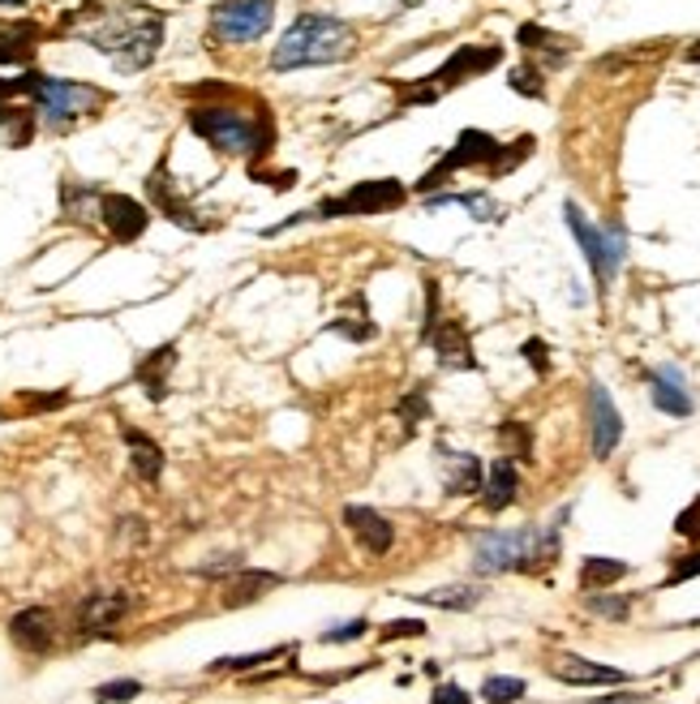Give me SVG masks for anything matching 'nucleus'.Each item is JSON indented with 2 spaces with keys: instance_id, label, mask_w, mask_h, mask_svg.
Listing matches in <instances>:
<instances>
[{
  "instance_id": "nucleus-1",
  "label": "nucleus",
  "mask_w": 700,
  "mask_h": 704,
  "mask_svg": "<svg viewBox=\"0 0 700 704\" xmlns=\"http://www.w3.org/2000/svg\"><path fill=\"white\" fill-rule=\"evenodd\" d=\"M163 9L151 4H99L86 0L65 13V31H74L86 47L104 52L120 74H142L163 47Z\"/></svg>"
},
{
  "instance_id": "nucleus-2",
  "label": "nucleus",
  "mask_w": 700,
  "mask_h": 704,
  "mask_svg": "<svg viewBox=\"0 0 700 704\" xmlns=\"http://www.w3.org/2000/svg\"><path fill=\"white\" fill-rule=\"evenodd\" d=\"M185 125L220 156L250 159V168H258V159H267L275 151V117L267 108H258L250 117V113H236L229 104H198L185 113Z\"/></svg>"
},
{
  "instance_id": "nucleus-3",
  "label": "nucleus",
  "mask_w": 700,
  "mask_h": 704,
  "mask_svg": "<svg viewBox=\"0 0 700 704\" xmlns=\"http://www.w3.org/2000/svg\"><path fill=\"white\" fill-rule=\"evenodd\" d=\"M533 147H538V138L533 134H520L516 142H499L495 134H486V129H460V138H456V147L447 151V156L438 159L434 168H429L426 177L413 185V194H438L456 172H465V168H486V177L490 181H499L507 172H516L524 159L533 156Z\"/></svg>"
},
{
  "instance_id": "nucleus-4",
  "label": "nucleus",
  "mask_w": 700,
  "mask_h": 704,
  "mask_svg": "<svg viewBox=\"0 0 700 704\" xmlns=\"http://www.w3.org/2000/svg\"><path fill=\"white\" fill-rule=\"evenodd\" d=\"M357 52V31L336 13H301L279 43L272 47V70H310V65H340Z\"/></svg>"
},
{
  "instance_id": "nucleus-5",
  "label": "nucleus",
  "mask_w": 700,
  "mask_h": 704,
  "mask_svg": "<svg viewBox=\"0 0 700 704\" xmlns=\"http://www.w3.org/2000/svg\"><path fill=\"white\" fill-rule=\"evenodd\" d=\"M499 65H503V43H460L434 74H426V78L413 82V86H404L400 113L438 104L447 90H456V86H465V82L481 78V74H490V70H499Z\"/></svg>"
},
{
  "instance_id": "nucleus-6",
  "label": "nucleus",
  "mask_w": 700,
  "mask_h": 704,
  "mask_svg": "<svg viewBox=\"0 0 700 704\" xmlns=\"http://www.w3.org/2000/svg\"><path fill=\"white\" fill-rule=\"evenodd\" d=\"M31 104H35V113H40L43 129L65 134V129H74L78 120L95 117L104 104H113V90H104V86H95V82L40 74L35 90H31Z\"/></svg>"
},
{
  "instance_id": "nucleus-7",
  "label": "nucleus",
  "mask_w": 700,
  "mask_h": 704,
  "mask_svg": "<svg viewBox=\"0 0 700 704\" xmlns=\"http://www.w3.org/2000/svg\"><path fill=\"white\" fill-rule=\"evenodd\" d=\"M409 202V185H400L395 177H374V181H357L340 198H322L310 220H361V215H388Z\"/></svg>"
},
{
  "instance_id": "nucleus-8",
  "label": "nucleus",
  "mask_w": 700,
  "mask_h": 704,
  "mask_svg": "<svg viewBox=\"0 0 700 704\" xmlns=\"http://www.w3.org/2000/svg\"><path fill=\"white\" fill-rule=\"evenodd\" d=\"M275 26V0H220L211 9V40L254 43Z\"/></svg>"
},
{
  "instance_id": "nucleus-9",
  "label": "nucleus",
  "mask_w": 700,
  "mask_h": 704,
  "mask_svg": "<svg viewBox=\"0 0 700 704\" xmlns=\"http://www.w3.org/2000/svg\"><path fill=\"white\" fill-rule=\"evenodd\" d=\"M529 542H533V529H490V533H481L477 546H473V572L477 576L520 572Z\"/></svg>"
},
{
  "instance_id": "nucleus-10",
  "label": "nucleus",
  "mask_w": 700,
  "mask_h": 704,
  "mask_svg": "<svg viewBox=\"0 0 700 704\" xmlns=\"http://www.w3.org/2000/svg\"><path fill=\"white\" fill-rule=\"evenodd\" d=\"M147 198H151V206H156L168 224H177V228H185V233H206V228H211V220H202L194 198H185L177 190V181H172V172H168V156H159V163L147 172Z\"/></svg>"
},
{
  "instance_id": "nucleus-11",
  "label": "nucleus",
  "mask_w": 700,
  "mask_h": 704,
  "mask_svg": "<svg viewBox=\"0 0 700 704\" xmlns=\"http://www.w3.org/2000/svg\"><path fill=\"white\" fill-rule=\"evenodd\" d=\"M563 220H568L572 236H576V245H581V254H584V263H588V271H593V279H597V292H606L611 279L619 275V263H615L611 249H606V233H602L597 224L584 220V211L576 202H563Z\"/></svg>"
},
{
  "instance_id": "nucleus-12",
  "label": "nucleus",
  "mask_w": 700,
  "mask_h": 704,
  "mask_svg": "<svg viewBox=\"0 0 700 704\" xmlns=\"http://www.w3.org/2000/svg\"><path fill=\"white\" fill-rule=\"evenodd\" d=\"M99 224L108 228V236L117 241V245H134V241H142L147 228H151V211L138 202V198L129 194H108L99 198Z\"/></svg>"
},
{
  "instance_id": "nucleus-13",
  "label": "nucleus",
  "mask_w": 700,
  "mask_h": 704,
  "mask_svg": "<svg viewBox=\"0 0 700 704\" xmlns=\"http://www.w3.org/2000/svg\"><path fill=\"white\" fill-rule=\"evenodd\" d=\"M344 529L352 533V542H357V550H361L365 558H383V554H391V546H395V524L374 508L349 503V508H344Z\"/></svg>"
},
{
  "instance_id": "nucleus-14",
  "label": "nucleus",
  "mask_w": 700,
  "mask_h": 704,
  "mask_svg": "<svg viewBox=\"0 0 700 704\" xmlns=\"http://www.w3.org/2000/svg\"><path fill=\"white\" fill-rule=\"evenodd\" d=\"M588 434H593V456H597V460H606V456L619 447V438H623L619 408H615L611 392H606L597 378L588 383Z\"/></svg>"
},
{
  "instance_id": "nucleus-15",
  "label": "nucleus",
  "mask_w": 700,
  "mask_h": 704,
  "mask_svg": "<svg viewBox=\"0 0 700 704\" xmlns=\"http://www.w3.org/2000/svg\"><path fill=\"white\" fill-rule=\"evenodd\" d=\"M550 674L568 687H623L632 674L627 670H615V665H602V662H588L581 653H559L550 658Z\"/></svg>"
},
{
  "instance_id": "nucleus-16",
  "label": "nucleus",
  "mask_w": 700,
  "mask_h": 704,
  "mask_svg": "<svg viewBox=\"0 0 700 704\" xmlns=\"http://www.w3.org/2000/svg\"><path fill=\"white\" fill-rule=\"evenodd\" d=\"M426 349L438 352V365L443 370H477V356H473V335L460 318H438V327L422 340Z\"/></svg>"
},
{
  "instance_id": "nucleus-17",
  "label": "nucleus",
  "mask_w": 700,
  "mask_h": 704,
  "mask_svg": "<svg viewBox=\"0 0 700 704\" xmlns=\"http://www.w3.org/2000/svg\"><path fill=\"white\" fill-rule=\"evenodd\" d=\"M9 640L22 649V653H52V644H56V615L47 610V606H26V610H18L13 619H9Z\"/></svg>"
},
{
  "instance_id": "nucleus-18",
  "label": "nucleus",
  "mask_w": 700,
  "mask_h": 704,
  "mask_svg": "<svg viewBox=\"0 0 700 704\" xmlns=\"http://www.w3.org/2000/svg\"><path fill=\"white\" fill-rule=\"evenodd\" d=\"M438 451V465H443V490L452 499H468V494H481V481H486V469L473 451H456L447 442L434 447Z\"/></svg>"
},
{
  "instance_id": "nucleus-19",
  "label": "nucleus",
  "mask_w": 700,
  "mask_h": 704,
  "mask_svg": "<svg viewBox=\"0 0 700 704\" xmlns=\"http://www.w3.org/2000/svg\"><path fill=\"white\" fill-rule=\"evenodd\" d=\"M516 43L529 52V61L533 65H542V70H559V65H568V56L576 52V40H568V35H559V31H550L542 22H524L520 31H516Z\"/></svg>"
},
{
  "instance_id": "nucleus-20",
  "label": "nucleus",
  "mask_w": 700,
  "mask_h": 704,
  "mask_svg": "<svg viewBox=\"0 0 700 704\" xmlns=\"http://www.w3.org/2000/svg\"><path fill=\"white\" fill-rule=\"evenodd\" d=\"M129 597L125 593H91L78 601V627L82 636H113V627L129 615Z\"/></svg>"
},
{
  "instance_id": "nucleus-21",
  "label": "nucleus",
  "mask_w": 700,
  "mask_h": 704,
  "mask_svg": "<svg viewBox=\"0 0 700 704\" xmlns=\"http://www.w3.org/2000/svg\"><path fill=\"white\" fill-rule=\"evenodd\" d=\"M43 35H47V31H43L40 22H31V18L0 22V65L31 70V61H35V52H40Z\"/></svg>"
},
{
  "instance_id": "nucleus-22",
  "label": "nucleus",
  "mask_w": 700,
  "mask_h": 704,
  "mask_svg": "<svg viewBox=\"0 0 700 704\" xmlns=\"http://www.w3.org/2000/svg\"><path fill=\"white\" fill-rule=\"evenodd\" d=\"M172 370H177V344H159V349L138 356L134 383L147 392L151 404H163V399H168V387H172Z\"/></svg>"
},
{
  "instance_id": "nucleus-23",
  "label": "nucleus",
  "mask_w": 700,
  "mask_h": 704,
  "mask_svg": "<svg viewBox=\"0 0 700 704\" xmlns=\"http://www.w3.org/2000/svg\"><path fill=\"white\" fill-rule=\"evenodd\" d=\"M649 399L666 417H692V408H697V399L688 392V378L675 365H658L649 374Z\"/></svg>"
},
{
  "instance_id": "nucleus-24",
  "label": "nucleus",
  "mask_w": 700,
  "mask_h": 704,
  "mask_svg": "<svg viewBox=\"0 0 700 704\" xmlns=\"http://www.w3.org/2000/svg\"><path fill=\"white\" fill-rule=\"evenodd\" d=\"M516 499H520V469H516V460L499 456V460L486 469V481H481V508L490 511V515H499V511H507Z\"/></svg>"
},
{
  "instance_id": "nucleus-25",
  "label": "nucleus",
  "mask_w": 700,
  "mask_h": 704,
  "mask_svg": "<svg viewBox=\"0 0 700 704\" xmlns=\"http://www.w3.org/2000/svg\"><path fill=\"white\" fill-rule=\"evenodd\" d=\"M35 134H40V113H35V104H4L0 99V147H9V151H22V147H31L35 142Z\"/></svg>"
},
{
  "instance_id": "nucleus-26",
  "label": "nucleus",
  "mask_w": 700,
  "mask_h": 704,
  "mask_svg": "<svg viewBox=\"0 0 700 704\" xmlns=\"http://www.w3.org/2000/svg\"><path fill=\"white\" fill-rule=\"evenodd\" d=\"M120 438H125V447H129V465L134 472L147 481V486H156L159 477H163V447H159L156 438L147 430H138V426H120Z\"/></svg>"
},
{
  "instance_id": "nucleus-27",
  "label": "nucleus",
  "mask_w": 700,
  "mask_h": 704,
  "mask_svg": "<svg viewBox=\"0 0 700 704\" xmlns=\"http://www.w3.org/2000/svg\"><path fill=\"white\" fill-rule=\"evenodd\" d=\"M99 198H104V190L91 181H74V177L61 181V211L74 224H86V228L99 224Z\"/></svg>"
},
{
  "instance_id": "nucleus-28",
  "label": "nucleus",
  "mask_w": 700,
  "mask_h": 704,
  "mask_svg": "<svg viewBox=\"0 0 700 704\" xmlns=\"http://www.w3.org/2000/svg\"><path fill=\"white\" fill-rule=\"evenodd\" d=\"M272 588H279V576H275V572L241 567V572H233V576L224 580V606H229V610H241V606L258 601V597L272 593Z\"/></svg>"
},
{
  "instance_id": "nucleus-29",
  "label": "nucleus",
  "mask_w": 700,
  "mask_h": 704,
  "mask_svg": "<svg viewBox=\"0 0 700 704\" xmlns=\"http://www.w3.org/2000/svg\"><path fill=\"white\" fill-rule=\"evenodd\" d=\"M426 206L429 211H438V206H465L477 224H495V220H503V206H499L490 194H481V190H468V194H429Z\"/></svg>"
},
{
  "instance_id": "nucleus-30",
  "label": "nucleus",
  "mask_w": 700,
  "mask_h": 704,
  "mask_svg": "<svg viewBox=\"0 0 700 704\" xmlns=\"http://www.w3.org/2000/svg\"><path fill=\"white\" fill-rule=\"evenodd\" d=\"M632 567L623 558H606V554H588L581 563V593H602V588L619 585Z\"/></svg>"
},
{
  "instance_id": "nucleus-31",
  "label": "nucleus",
  "mask_w": 700,
  "mask_h": 704,
  "mask_svg": "<svg viewBox=\"0 0 700 704\" xmlns=\"http://www.w3.org/2000/svg\"><path fill=\"white\" fill-rule=\"evenodd\" d=\"M404 597H413V601H422V606H438V610H473V606L486 597V588L447 585V588H429V593H404Z\"/></svg>"
},
{
  "instance_id": "nucleus-32",
  "label": "nucleus",
  "mask_w": 700,
  "mask_h": 704,
  "mask_svg": "<svg viewBox=\"0 0 700 704\" xmlns=\"http://www.w3.org/2000/svg\"><path fill=\"white\" fill-rule=\"evenodd\" d=\"M495 434H499V447H503L507 460H520V465H533V460H538V456H533V430H529V422L507 417Z\"/></svg>"
},
{
  "instance_id": "nucleus-33",
  "label": "nucleus",
  "mask_w": 700,
  "mask_h": 704,
  "mask_svg": "<svg viewBox=\"0 0 700 704\" xmlns=\"http://www.w3.org/2000/svg\"><path fill=\"white\" fill-rule=\"evenodd\" d=\"M327 331H331V335H344V340H352V344H370V340H379V322H370V306H365V297L357 301V313L331 318V322H327Z\"/></svg>"
},
{
  "instance_id": "nucleus-34",
  "label": "nucleus",
  "mask_w": 700,
  "mask_h": 704,
  "mask_svg": "<svg viewBox=\"0 0 700 704\" xmlns=\"http://www.w3.org/2000/svg\"><path fill=\"white\" fill-rule=\"evenodd\" d=\"M288 653H297V644H275L267 653H245V658H220V662H211L206 670H211V674H245V670H258V665L275 662V658H288Z\"/></svg>"
},
{
  "instance_id": "nucleus-35",
  "label": "nucleus",
  "mask_w": 700,
  "mask_h": 704,
  "mask_svg": "<svg viewBox=\"0 0 700 704\" xmlns=\"http://www.w3.org/2000/svg\"><path fill=\"white\" fill-rule=\"evenodd\" d=\"M584 610L588 615H597V619H611V623H627V615H632V597L623 593V597H615V593H584Z\"/></svg>"
},
{
  "instance_id": "nucleus-36",
  "label": "nucleus",
  "mask_w": 700,
  "mask_h": 704,
  "mask_svg": "<svg viewBox=\"0 0 700 704\" xmlns=\"http://www.w3.org/2000/svg\"><path fill=\"white\" fill-rule=\"evenodd\" d=\"M524 692H529V683L516 679V674H490V679L481 683V701L486 704H516V701H524Z\"/></svg>"
},
{
  "instance_id": "nucleus-37",
  "label": "nucleus",
  "mask_w": 700,
  "mask_h": 704,
  "mask_svg": "<svg viewBox=\"0 0 700 704\" xmlns=\"http://www.w3.org/2000/svg\"><path fill=\"white\" fill-rule=\"evenodd\" d=\"M507 86H511L516 95H524V99H545V70L542 65H533V61H524V65L511 70Z\"/></svg>"
},
{
  "instance_id": "nucleus-38",
  "label": "nucleus",
  "mask_w": 700,
  "mask_h": 704,
  "mask_svg": "<svg viewBox=\"0 0 700 704\" xmlns=\"http://www.w3.org/2000/svg\"><path fill=\"white\" fill-rule=\"evenodd\" d=\"M395 417L404 422V430H409V434L417 430V426H422V422L429 417V395H426V387H413V392L404 395V399L395 404Z\"/></svg>"
},
{
  "instance_id": "nucleus-39",
  "label": "nucleus",
  "mask_w": 700,
  "mask_h": 704,
  "mask_svg": "<svg viewBox=\"0 0 700 704\" xmlns=\"http://www.w3.org/2000/svg\"><path fill=\"white\" fill-rule=\"evenodd\" d=\"M91 696H95V704H129L142 696V683L138 679H113V683H99Z\"/></svg>"
},
{
  "instance_id": "nucleus-40",
  "label": "nucleus",
  "mask_w": 700,
  "mask_h": 704,
  "mask_svg": "<svg viewBox=\"0 0 700 704\" xmlns=\"http://www.w3.org/2000/svg\"><path fill=\"white\" fill-rule=\"evenodd\" d=\"M700 576V546L692 554H683V558H675L670 563V576L661 580V588H675V585H688V580H697Z\"/></svg>"
},
{
  "instance_id": "nucleus-41",
  "label": "nucleus",
  "mask_w": 700,
  "mask_h": 704,
  "mask_svg": "<svg viewBox=\"0 0 700 704\" xmlns=\"http://www.w3.org/2000/svg\"><path fill=\"white\" fill-rule=\"evenodd\" d=\"M365 631H370L365 619H349V623H340V627H327L318 640H322V644H352V640H361Z\"/></svg>"
},
{
  "instance_id": "nucleus-42",
  "label": "nucleus",
  "mask_w": 700,
  "mask_h": 704,
  "mask_svg": "<svg viewBox=\"0 0 700 704\" xmlns=\"http://www.w3.org/2000/svg\"><path fill=\"white\" fill-rule=\"evenodd\" d=\"M520 356H524V361H529V365H533V370H538V374H550V344H545V340H538V335H529V340H524V344H520Z\"/></svg>"
},
{
  "instance_id": "nucleus-43",
  "label": "nucleus",
  "mask_w": 700,
  "mask_h": 704,
  "mask_svg": "<svg viewBox=\"0 0 700 704\" xmlns=\"http://www.w3.org/2000/svg\"><path fill=\"white\" fill-rule=\"evenodd\" d=\"M417 636H426V623H422V619H391V623L379 631V640H417Z\"/></svg>"
},
{
  "instance_id": "nucleus-44",
  "label": "nucleus",
  "mask_w": 700,
  "mask_h": 704,
  "mask_svg": "<svg viewBox=\"0 0 700 704\" xmlns=\"http://www.w3.org/2000/svg\"><path fill=\"white\" fill-rule=\"evenodd\" d=\"M675 533L700 546V499H697V503H688V508L675 515Z\"/></svg>"
},
{
  "instance_id": "nucleus-45",
  "label": "nucleus",
  "mask_w": 700,
  "mask_h": 704,
  "mask_svg": "<svg viewBox=\"0 0 700 704\" xmlns=\"http://www.w3.org/2000/svg\"><path fill=\"white\" fill-rule=\"evenodd\" d=\"M241 567H245V563H241V554H229V558L220 554L215 563H202V567H198V576H202V580H215V576H224V580H229V576L241 572Z\"/></svg>"
},
{
  "instance_id": "nucleus-46",
  "label": "nucleus",
  "mask_w": 700,
  "mask_h": 704,
  "mask_svg": "<svg viewBox=\"0 0 700 704\" xmlns=\"http://www.w3.org/2000/svg\"><path fill=\"white\" fill-rule=\"evenodd\" d=\"M429 704H473V696H468L460 683H438V687L429 692Z\"/></svg>"
},
{
  "instance_id": "nucleus-47",
  "label": "nucleus",
  "mask_w": 700,
  "mask_h": 704,
  "mask_svg": "<svg viewBox=\"0 0 700 704\" xmlns=\"http://www.w3.org/2000/svg\"><path fill=\"white\" fill-rule=\"evenodd\" d=\"M26 0H0V9H22Z\"/></svg>"
},
{
  "instance_id": "nucleus-48",
  "label": "nucleus",
  "mask_w": 700,
  "mask_h": 704,
  "mask_svg": "<svg viewBox=\"0 0 700 704\" xmlns=\"http://www.w3.org/2000/svg\"><path fill=\"white\" fill-rule=\"evenodd\" d=\"M413 4H422V0H400V13H404V9H413Z\"/></svg>"
}]
</instances>
